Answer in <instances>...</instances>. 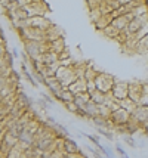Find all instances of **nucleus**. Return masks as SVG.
<instances>
[{
    "instance_id": "1",
    "label": "nucleus",
    "mask_w": 148,
    "mask_h": 158,
    "mask_svg": "<svg viewBox=\"0 0 148 158\" xmlns=\"http://www.w3.org/2000/svg\"><path fill=\"white\" fill-rule=\"evenodd\" d=\"M57 80L61 83V86H62V89H67V87H70L73 83L78 80L77 76H76V73H74V69L71 68V67H59L57 71Z\"/></svg>"
},
{
    "instance_id": "2",
    "label": "nucleus",
    "mask_w": 148,
    "mask_h": 158,
    "mask_svg": "<svg viewBox=\"0 0 148 158\" xmlns=\"http://www.w3.org/2000/svg\"><path fill=\"white\" fill-rule=\"evenodd\" d=\"M116 81H117V80H116L114 76L108 74V73H104V71H99L98 77L95 78V86H96V90H99V92L110 93Z\"/></svg>"
},
{
    "instance_id": "3",
    "label": "nucleus",
    "mask_w": 148,
    "mask_h": 158,
    "mask_svg": "<svg viewBox=\"0 0 148 158\" xmlns=\"http://www.w3.org/2000/svg\"><path fill=\"white\" fill-rule=\"evenodd\" d=\"M110 121L113 123L114 129H116V127H121V126H126V124L130 121V112H127V111L123 110V108H119V110H116L111 112Z\"/></svg>"
},
{
    "instance_id": "4",
    "label": "nucleus",
    "mask_w": 148,
    "mask_h": 158,
    "mask_svg": "<svg viewBox=\"0 0 148 158\" xmlns=\"http://www.w3.org/2000/svg\"><path fill=\"white\" fill-rule=\"evenodd\" d=\"M127 90H129V81H116L110 93L114 98V101L121 102L127 99Z\"/></svg>"
},
{
    "instance_id": "5",
    "label": "nucleus",
    "mask_w": 148,
    "mask_h": 158,
    "mask_svg": "<svg viewBox=\"0 0 148 158\" xmlns=\"http://www.w3.org/2000/svg\"><path fill=\"white\" fill-rule=\"evenodd\" d=\"M127 98L135 102L136 105L141 102L142 98V83L141 81H129V90H127Z\"/></svg>"
},
{
    "instance_id": "6",
    "label": "nucleus",
    "mask_w": 148,
    "mask_h": 158,
    "mask_svg": "<svg viewBox=\"0 0 148 158\" xmlns=\"http://www.w3.org/2000/svg\"><path fill=\"white\" fill-rule=\"evenodd\" d=\"M18 145H19V148H21L22 151L31 148L34 145V133H31L27 129H24L19 133V136H18Z\"/></svg>"
},
{
    "instance_id": "7",
    "label": "nucleus",
    "mask_w": 148,
    "mask_h": 158,
    "mask_svg": "<svg viewBox=\"0 0 148 158\" xmlns=\"http://www.w3.org/2000/svg\"><path fill=\"white\" fill-rule=\"evenodd\" d=\"M53 22L46 18V16H33V18H28V25L31 28H37V30H42V31H46L48 28L52 25Z\"/></svg>"
},
{
    "instance_id": "8",
    "label": "nucleus",
    "mask_w": 148,
    "mask_h": 158,
    "mask_svg": "<svg viewBox=\"0 0 148 158\" xmlns=\"http://www.w3.org/2000/svg\"><path fill=\"white\" fill-rule=\"evenodd\" d=\"M130 120H133L135 123H138L139 126H142V123H145L148 120V106L136 105V108L133 110V112L130 114Z\"/></svg>"
},
{
    "instance_id": "9",
    "label": "nucleus",
    "mask_w": 148,
    "mask_h": 158,
    "mask_svg": "<svg viewBox=\"0 0 148 158\" xmlns=\"http://www.w3.org/2000/svg\"><path fill=\"white\" fill-rule=\"evenodd\" d=\"M61 37H64V31L58 27L57 24H52V25L44 31V39H46L48 43H52V41L58 40V39H61Z\"/></svg>"
},
{
    "instance_id": "10",
    "label": "nucleus",
    "mask_w": 148,
    "mask_h": 158,
    "mask_svg": "<svg viewBox=\"0 0 148 158\" xmlns=\"http://www.w3.org/2000/svg\"><path fill=\"white\" fill-rule=\"evenodd\" d=\"M62 152L65 155H76V154L80 152V146L74 139L67 138L62 140Z\"/></svg>"
},
{
    "instance_id": "11",
    "label": "nucleus",
    "mask_w": 148,
    "mask_h": 158,
    "mask_svg": "<svg viewBox=\"0 0 148 158\" xmlns=\"http://www.w3.org/2000/svg\"><path fill=\"white\" fill-rule=\"evenodd\" d=\"M44 87L49 90V93L52 96L59 95V92L62 90V86H61V83L57 80V77H49V78H46V86H44Z\"/></svg>"
},
{
    "instance_id": "12",
    "label": "nucleus",
    "mask_w": 148,
    "mask_h": 158,
    "mask_svg": "<svg viewBox=\"0 0 148 158\" xmlns=\"http://www.w3.org/2000/svg\"><path fill=\"white\" fill-rule=\"evenodd\" d=\"M67 89L70 90L74 96L82 95V93H86V80L85 78H78V80H76V81L73 83L70 87H67Z\"/></svg>"
},
{
    "instance_id": "13",
    "label": "nucleus",
    "mask_w": 148,
    "mask_h": 158,
    "mask_svg": "<svg viewBox=\"0 0 148 158\" xmlns=\"http://www.w3.org/2000/svg\"><path fill=\"white\" fill-rule=\"evenodd\" d=\"M113 14L111 15H104V16H101L99 18V21H96L95 24H93V27H95V30H98V31H104L108 25H111V22H113Z\"/></svg>"
},
{
    "instance_id": "14",
    "label": "nucleus",
    "mask_w": 148,
    "mask_h": 158,
    "mask_svg": "<svg viewBox=\"0 0 148 158\" xmlns=\"http://www.w3.org/2000/svg\"><path fill=\"white\" fill-rule=\"evenodd\" d=\"M39 61L42 62L44 67H48V65H53V64H58L59 62V55H57L55 52H48V53H44V55L40 56V59Z\"/></svg>"
},
{
    "instance_id": "15",
    "label": "nucleus",
    "mask_w": 148,
    "mask_h": 158,
    "mask_svg": "<svg viewBox=\"0 0 148 158\" xmlns=\"http://www.w3.org/2000/svg\"><path fill=\"white\" fill-rule=\"evenodd\" d=\"M49 44H50V52H55L57 55H61L64 50L67 49V44H65V39H64V37H61V39H58V40H55V41H52Z\"/></svg>"
},
{
    "instance_id": "16",
    "label": "nucleus",
    "mask_w": 148,
    "mask_h": 158,
    "mask_svg": "<svg viewBox=\"0 0 148 158\" xmlns=\"http://www.w3.org/2000/svg\"><path fill=\"white\" fill-rule=\"evenodd\" d=\"M21 76L24 77V78H25V80H27L33 87H36V89L39 87V84L36 83L34 77H33V74H31V71L28 69V65H25V64H22V62H21Z\"/></svg>"
},
{
    "instance_id": "17",
    "label": "nucleus",
    "mask_w": 148,
    "mask_h": 158,
    "mask_svg": "<svg viewBox=\"0 0 148 158\" xmlns=\"http://www.w3.org/2000/svg\"><path fill=\"white\" fill-rule=\"evenodd\" d=\"M85 112L87 114V117H89V120H92V118L98 117V105L95 102H92V101H89V102L85 105Z\"/></svg>"
},
{
    "instance_id": "18",
    "label": "nucleus",
    "mask_w": 148,
    "mask_h": 158,
    "mask_svg": "<svg viewBox=\"0 0 148 158\" xmlns=\"http://www.w3.org/2000/svg\"><path fill=\"white\" fill-rule=\"evenodd\" d=\"M91 101V96L87 95V93H82V95H77V96L74 98V101L73 103L77 106V110H82V108H85V105Z\"/></svg>"
},
{
    "instance_id": "19",
    "label": "nucleus",
    "mask_w": 148,
    "mask_h": 158,
    "mask_svg": "<svg viewBox=\"0 0 148 158\" xmlns=\"http://www.w3.org/2000/svg\"><path fill=\"white\" fill-rule=\"evenodd\" d=\"M98 74H99V69H95L93 67H91V64H87V68L85 71L83 78H85L86 81H95V78L98 77Z\"/></svg>"
},
{
    "instance_id": "20",
    "label": "nucleus",
    "mask_w": 148,
    "mask_h": 158,
    "mask_svg": "<svg viewBox=\"0 0 148 158\" xmlns=\"http://www.w3.org/2000/svg\"><path fill=\"white\" fill-rule=\"evenodd\" d=\"M91 101L92 102H95L96 105H104V103H105V93H102V92L96 90L95 93H92L91 95Z\"/></svg>"
},
{
    "instance_id": "21",
    "label": "nucleus",
    "mask_w": 148,
    "mask_h": 158,
    "mask_svg": "<svg viewBox=\"0 0 148 158\" xmlns=\"http://www.w3.org/2000/svg\"><path fill=\"white\" fill-rule=\"evenodd\" d=\"M102 34L105 35V37H108V39H111V40H116V39L119 37L120 31H119V30H116L113 25H108V27L102 31Z\"/></svg>"
},
{
    "instance_id": "22",
    "label": "nucleus",
    "mask_w": 148,
    "mask_h": 158,
    "mask_svg": "<svg viewBox=\"0 0 148 158\" xmlns=\"http://www.w3.org/2000/svg\"><path fill=\"white\" fill-rule=\"evenodd\" d=\"M119 105H120V108H123V110H126L127 112H133V110L136 108V103L135 102H132L129 98L127 99H125V101H121V102H119Z\"/></svg>"
},
{
    "instance_id": "23",
    "label": "nucleus",
    "mask_w": 148,
    "mask_h": 158,
    "mask_svg": "<svg viewBox=\"0 0 148 158\" xmlns=\"http://www.w3.org/2000/svg\"><path fill=\"white\" fill-rule=\"evenodd\" d=\"M110 115H111V110L107 105H98V117H102L108 120Z\"/></svg>"
},
{
    "instance_id": "24",
    "label": "nucleus",
    "mask_w": 148,
    "mask_h": 158,
    "mask_svg": "<svg viewBox=\"0 0 148 158\" xmlns=\"http://www.w3.org/2000/svg\"><path fill=\"white\" fill-rule=\"evenodd\" d=\"M9 80L12 83H15V84H21V73H18L16 69H11V73H9V77H7Z\"/></svg>"
},
{
    "instance_id": "25",
    "label": "nucleus",
    "mask_w": 148,
    "mask_h": 158,
    "mask_svg": "<svg viewBox=\"0 0 148 158\" xmlns=\"http://www.w3.org/2000/svg\"><path fill=\"white\" fill-rule=\"evenodd\" d=\"M107 2V5L110 6V9L111 10H119L120 7L123 6V0H105Z\"/></svg>"
},
{
    "instance_id": "26",
    "label": "nucleus",
    "mask_w": 148,
    "mask_h": 158,
    "mask_svg": "<svg viewBox=\"0 0 148 158\" xmlns=\"http://www.w3.org/2000/svg\"><path fill=\"white\" fill-rule=\"evenodd\" d=\"M80 135H82V136H85V138H87V139H89V140H91L92 143L95 145V148H98L99 145H101V142H99V136H98V135H89V133H83V131H82Z\"/></svg>"
},
{
    "instance_id": "27",
    "label": "nucleus",
    "mask_w": 148,
    "mask_h": 158,
    "mask_svg": "<svg viewBox=\"0 0 148 158\" xmlns=\"http://www.w3.org/2000/svg\"><path fill=\"white\" fill-rule=\"evenodd\" d=\"M96 131H98V135H101V136L107 138L108 140H114V131L107 130V129H96Z\"/></svg>"
},
{
    "instance_id": "28",
    "label": "nucleus",
    "mask_w": 148,
    "mask_h": 158,
    "mask_svg": "<svg viewBox=\"0 0 148 158\" xmlns=\"http://www.w3.org/2000/svg\"><path fill=\"white\" fill-rule=\"evenodd\" d=\"M21 155H22V149L19 148V145H18V146H15L14 149L7 154L6 158H21Z\"/></svg>"
},
{
    "instance_id": "29",
    "label": "nucleus",
    "mask_w": 148,
    "mask_h": 158,
    "mask_svg": "<svg viewBox=\"0 0 148 158\" xmlns=\"http://www.w3.org/2000/svg\"><path fill=\"white\" fill-rule=\"evenodd\" d=\"M101 16H102V15L99 12V9H95V10H91V12H89V19H91L92 24H95L96 21H99Z\"/></svg>"
},
{
    "instance_id": "30",
    "label": "nucleus",
    "mask_w": 148,
    "mask_h": 158,
    "mask_svg": "<svg viewBox=\"0 0 148 158\" xmlns=\"http://www.w3.org/2000/svg\"><path fill=\"white\" fill-rule=\"evenodd\" d=\"M36 103L39 105V108H40L42 111H48V110H50V108H52V105H49L46 101H43L42 98H39V99L36 101Z\"/></svg>"
},
{
    "instance_id": "31",
    "label": "nucleus",
    "mask_w": 148,
    "mask_h": 158,
    "mask_svg": "<svg viewBox=\"0 0 148 158\" xmlns=\"http://www.w3.org/2000/svg\"><path fill=\"white\" fill-rule=\"evenodd\" d=\"M40 98H42L43 101H46V102L49 103V105H52V106H53V103H55V99L52 98V95H50V93H46V92H40Z\"/></svg>"
},
{
    "instance_id": "32",
    "label": "nucleus",
    "mask_w": 148,
    "mask_h": 158,
    "mask_svg": "<svg viewBox=\"0 0 148 158\" xmlns=\"http://www.w3.org/2000/svg\"><path fill=\"white\" fill-rule=\"evenodd\" d=\"M99 0H89V2H86V6H87V10L91 12V10H95V9H99Z\"/></svg>"
},
{
    "instance_id": "33",
    "label": "nucleus",
    "mask_w": 148,
    "mask_h": 158,
    "mask_svg": "<svg viewBox=\"0 0 148 158\" xmlns=\"http://www.w3.org/2000/svg\"><path fill=\"white\" fill-rule=\"evenodd\" d=\"M123 140H125V143L127 145V146H130V148H138L139 145L136 143V140H135L132 136H125L123 138Z\"/></svg>"
},
{
    "instance_id": "34",
    "label": "nucleus",
    "mask_w": 148,
    "mask_h": 158,
    "mask_svg": "<svg viewBox=\"0 0 148 158\" xmlns=\"http://www.w3.org/2000/svg\"><path fill=\"white\" fill-rule=\"evenodd\" d=\"M9 50L7 49V44H6V41H3V43H0V61L5 58V55H6V52Z\"/></svg>"
},
{
    "instance_id": "35",
    "label": "nucleus",
    "mask_w": 148,
    "mask_h": 158,
    "mask_svg": "<svg viewBox=\"0 0 148 158\" xmlns=\"http://www.w3.org/2000/svg\"><path fill=\"white\" fill-rule=\"evenodd\" d=\"M64 106H65V110L68 111V112H71V114H76V111H77V106H76V105H74L73 102L64 103Z\"/></svg>"
},
{
    "instance_id": "36",
    "label": "nucleus",
    "mask_w": 148,
    "mask_h": 158,
    "mask_svg": "<svg viewBox=\"0 0 148 158\" xmlns=\"http://www.w3.org/2000/svg\"><path fill=\"white\" fill-rule=\"evenodd\" d=\"M74 115H77L78 118H82V120H89V117H87V114L85 112V110L82 108V110H77L76 111V114Z\"/></svg>"
},
{
    "instance_id": "37",
    "label": "nucleus",
    "mask_w": 148,
    "mask_h": 158,
    "mask_svg": "<svg viewBox=\"0 0 148 158\" xmlns=\"http://www.w3.org/2000/svg\"><path fill=\"white\" fill-rule=\"evenodd\" d=\"M9 84V78L7 77H0V90H3Z\"/></svg>"
},
{
    "instance_id": "38",
    "label": "nucleus",
    "mask_w": 148,
    "mask_h": 158,
    "mask_svg": "<svg viewBox=\"0 0 148 158\" xmlns=\"http://www.w3.org/2000/svg\"><path fill=\"white\" fill-rule=\"evenodd\" d=\"M116 151L119 152L120 157H125V155H126V152H125V149L121 148V145H120V143H116Z\"/></svg>"
},
{
    "instance_id": "39",
    "label": "nucleus",
    "mask_w": 148,
    "mask_h": 158,
    "mask_svg": "<svg viewBox=\"0 0 148 158\" xmlns=\"http://www.w3.org/2000/svg\"><path fill=\"white\" fill-rule=\"evenodd\" d=\"M141 129H142V133H144V135H148V120L145 123H142Z\"/></svg>"
},
{
    "instance_id": "40",
    "label": "nucleus",
    "mask_w": 148,
    "mask_h": 158,
    "mask_svg": "<svg viewBox=\"0 0 148 158\" xmlns=\"http://www.w3.org/2000/svg\"><path fill=\"white\" fill-rule=\"evenodd\" d=\"M11 53H12V56H14V58H18V56H19V52H18L16 49H12V50H11Z\"/></svg>"
},
{
    "instance_id": "41",
    "label": "nucleus",
    "mask_w": 148,
    "mask_h": 158,
    "mask_svg": "<svg viewBox=\"0 0 148 158\" xmlns=\"http://www.w3.org/2000/svg\"><path fill=\"white\" fill-rule=\"evenodd\" d=\"M62 158H76V155H64Z\"/></svg>"
}]
</instances>
